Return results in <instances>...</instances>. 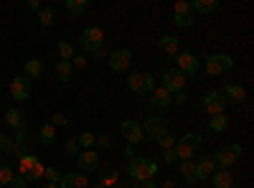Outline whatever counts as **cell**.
<instances>
[{
    "instance_id": "cell-1",
    "label": "cell",
    "mask_w": 254,
    "mask_h": 188,
    "mask_svg": "<svg viewBox=\"0 0 254 188\" xmlns=\"http://www.w3.org/2000/svg\"><path fill=\"white\" fill-rule=\"evenodd\" d=\"M127 176H130L132 181H137V183L153 181V178L158 176V163H155V160H150V158H145V155L132 158V160H130V165H127Z\"/></svg>"
},
{
    "instance_id": "cell-2",
    "label": "cell",
    "mask_w": 254,
    "mask_h": 188,
    "mask_svg": "<svg viewBox=\"0 0 254 188\" xmlns=\"http://www.w3.org/2000/svg\"><path fill=\"white\" fill-rule=\"evenodd\" d=\"M44 171H46V165L41 163L36 155L26 153V155H20L18 158V176L20 178H26V183H36L44 178Z\"/></svg>"
},
{
    "instance_id": "cell-3",
    "label": "cell",
    "mask_w": 254,
    "mask_h": 188,
    "mask_svg": "<svg viewBox=\"0 0 254 188\" xmlns=\"http://www.w3.org/2000/svg\"><path fill=\"white\" fill-rule=\"evenodd\" d=\"M203 69H206L208 76H221V74L234 69V59L229 54H208L203 59Z\"/></svg>"
},
{
    "instance_id": "cell-4",
    "label": "cell",
    "mask_w": 254,
    "mask_h": 188,
    "mask_svg": "<svg viewBox=\"0 0 254 188\" xmlns=\"http://www.w3.org/2000/svg\"><path fill=\"white\" fill-rule=\"evenodd\" d=\"M127 89L135 94H147L155 89V76L150 71H132L127 76Z\"/></svg>"
},
{
    "instance_id": "cell-5",
    "label": "cell",
    "mask_w": 254,
    "mask_h": 188,
    "mask_svg": "<svg viewBox=\"0 0 254 188\" xmlns=\"http://www.w3.org/2000/svg\"><path fill=\"white\" fill-rule=\"evenodd\" d=\"M79 46H81L84 51L97 54V51L104 46V33H102V28H99V26H89V28H84V33L79 36Z\"/></svg>"
},
{
    "instance_id": "cell-6",
    "label": "cell",
    "mask_w": 254,
    "mask_h": 188,
    "mask_svg": "<svg viewBox=\"0 0 254 188\" xmlns=\"http://www.w3.org/2000/svg\"><path fill=\"white\" fill-rule=\"evenodd\" d=\"M163 89L171 92V97L178 92H186V76L178 69H165L163 71Z\"/></svg>"
},
{
    "instance_id": "cell-7",
    "label": "cell",
    "mask_w": 254,
    "mask_h": 188,
    "mask_svg": "<svg viewBox=\"0 0 254 188\" xmlns=\"http://www.w3.org/2000/svg\"><path fill=\"white\" fill-rule=\"evenodd\" d=\"M201 107L214 117V115H224V110H226V99H224V94L219 92V89H211L203 99H201Z\"/></svg>"
},
{
    "instance_id": "cell-8",
    "label": "cell",
    "mask_w": 254,
    "mask_h": 188,
    "mask_svg": "<svg viewBox=\"0 0 254 188\" xmlns=\"http://www.w3.org/2000/svg\"><path fill=\"white\" fill-rule=\"evenodd\" d=\"M176 69L183 74V76H193V74H198V59H196V54H190V51H181L176 59Z\"/></svg>"
},
{
    "instance_id": "cell-9",
    "label": "cell",
    "mask_w": 254,
    "mask_h": 188,
    "mask_svg": "<svg viewBox=\"0 0 254 188\" xmlns=\"http://www.w3.org/2000/svg\"><path fill=\"white\" fill-rule=\"evenodd\" d=\"M132 64V51L130 49H117L110 54V69L112 71H127Z\"/></svg>"
},
{
    "instance_id": "cell-10",
    "label": "cell",
    "mask_w": 254,
    "mask_h": 188,
    "mask_svg": "<svg viewBox=\"0 0 254 188\" xmlns=\"http://www.w3.org/2000/svg\"><path fill=\"white\" fill-rule=\"evenodd\" d=\"M168 122L165 117H158V115H153V117H147L140 127H142V132L145 135H150V137H158V135H163V132H168Z\"/></svg>"
},
{
    "instance_id": "cell-11",
    "label": "cell",
    "mask_w": 254,
    "mask_h": 188,
    "mask_svg": "<svg viewBox=\"0 0 254 188\" xmlns=\"http://www.w3.org/2000/svg\"><path fill=\"white\" fill-rule=\"evenodd\" d=\"M120 132H122V137L127 140V145H137V142L145 140L142 127H140L137 122H132V120H125V122H122V127H120Z\"/></svg>"
},
{
    "instance_id": "cell-12",
    "label": "cell",
    "mask_w": 254,
    "mask_h": 188,
    "mask_svg": "<svg viewBox=\"0 0 254 188\" xmlns=\"http://www.w3.org/2000/svg\"><path fill=\"white\" fill-rule=\"evenodd\" d=\"M10 94H13V99H15V102L28 99V94H31V81H28L23 74L15 76V79L10 81Z\"/></svg>"
},
{
    "instance_id": "cell-13",
    "label": "cell",
    "mask_w": 254,
    "mask_h": 188,
    "mask_svg": "<svg viewBox=\"0 0 254 188\" xmlns=\"http://www.w3.org/2000/svg\"><path fill=\"white\" fill-rule=\"evenodd\" d=\"M216 171V163L211 155H201L198 163H196V181H208L211 176H214Z\"/></svg>"
},
{
    "instance_id": "cell-14",
    "label": "cell",
    "mask_w": 254,
    "mask_h": 188,
    "mask_svg": "<svg viewBox=\"0 0 254 188\" xmlns=\"http://www.w3.org/2000/svg\"><path fill=\"white\" fill-rule=\"evenodd\" d=\"M211 158H214V163L219 165V168H224V171H229L234 163H239V158H237L234 153H231V150L226 148V145H224V148H219V150H216L214 155H211Z\"/></svg>"
},
{
    "instance_id": "cell-15",
    "label": "cell",
    "mask_w": 254,
    "mask_h": 188,
    "mask_svg": "<svg viewBox=\"0 0 254 188\" xmlns=\"http://www.w3.org/2000/svg\"><path fill=\"white\" fill-rule=\"evenodd\" d=\"M76 163H79V168L81 171H97L99 168V155L94 153V150H81L79 155H76Z\"/></svg>"
},
{
    "instance_id": "cell-16",
    "label": "cell",
    "mask_w": 254,
    "mask_h": 188,
    "mask_svg": "<svg viewBox=\"0 0 254 188\" xmlns=\"http://www.w3.org/2000/svg\"><path fill=\"white\" fill-rule=\"evenodd\" d=\"M87 186H89V181L84 173H66L59 181V188H87Z\"/></svg>"
},
{
    "instance_id": "cell-17",
    "label": "cell",
    "mask_w": 254,
    "mask_h": 188,
    "mask_svg": "<svg viewBox=\"0 0 254 188\" xmlns=\"http://www.w3.org/2000/svg\"><path fill=\"white\" fill-rule=\"evenodd\" d=\"M150 104L158 107V110H165V107H171V104H173V97H171V92H165L163 87H155L150 92Z\"/></svg>"
},
{
    "instance_id": "cell-18",
    "label": "cell",
    "mask_w": 254,
    "mask_h": 188,
    "mask_svg": "<svg viewBox=\"0 0 254 188\" xmlns=\"http://www.w3.org/2000/svg\"><path fill=\"white\" fill-rule=\"evenodd\" d=\"M208 181L214 183V188H237V183H234V176H231L229 171H224V168L214 171V176H211Z\"/></svg>"
},
{
    "instance_id": "cell-19",
    "label": "cell",
    "mask_w": 254,
    "mask_h": 188,
    "mask_svg": "<svg viewBox=\"0 0 254 188\" xmlns=\"http://www.w3.org/2000/svg\"><path fill=\"white\" fill-rule=\"evenodd\" d=\"M158 46H160L168 56H171V59H176V56L181 54V41H178L176 36H160Z\"/></svg>"
},
{
    "instance_id": "cell-20",
    "label": "cell",
    "mask_w": 254,
    "mask_h": 188,
    "mask_svg": "<svg viewBox=\"0 0 254 188\" xmlns=\"http://www.w3.org/2000/svg\"><path fill=\"white\" fill-rule=\"evenodd\" d=\"M190 10H193L196 15H211V13H216L219 10V0H193L190 3Z\"/></svg>"
},
{
    "instance_id": "cell-21",
    "label": "cell",
    "mask_w": 254,
    "mask_h": 188,
    "mask_svg": "<svg viewBox=\"0 0 254 188\" xmlns=\"http://www.w3.org/2000/svg\"><path fill=\"white\" fill-rule=\"evenodd\" d=\"M221 94H224L226 104H229V102L239 104V102H244V97H247V92H244V87H242V84H226Z\"/></svg>"
},
{
    "instance_id": "cell-22",
    "label": "cell",
    "mask_w": 254,
    "mask_h": 188,
    "mask_svg": "<svg viewBox=\"0 0 254 188\" xmlns=\"http://www.w3.org/2000/svg\"><path fill=\"white\" fill-rule=\"evenodd\" d=\"M54 74H56V79L61 81V84H66V81H71V74H74V69H71V61H56L54 64Z\"/></svg>"
},
{
    "instance_id": "cell-23",
    "label": "cell",
    "mask_w": 254,
    "mask_h": 188,
    "mask_svg": "<svg viewBox=\"0 0 254 188\" xmlns=\"http://www.w3.org/2000/svg\"><path fill=\"white\" fill-rule=\"evenodd\" d=\"M178 173L183 176V181H186L188 186H190V183H196V160H181Z\"/></svg>"
},
{
    "instance_id": "cell-24",
    "label": "cell",
    "mask_w": 254,
    "mask_h": 188,
    "mask_svg": "<svg viewBox=\"0 0 254 188\" xmlns=\"http://www.w3.org/2000/svg\"><path fill=\"white\" fill-rule=\"evenodd\" d=\"M41 74H44V64H41L38 59H31V61H26V71H23V76H26L28 81H36V79H41Z\"/></svg>"
},
{
    "instance_id": "cell-25",
    "label": "cell",
    "mask_w": 254,
    "mask_h": 188,
    "mask_svg": "<svg viewBox=\"0 0 254 188\" xmlns=\"http://www.w3.org/2000/svg\"><path fill=\"white\" fill-rule=\"evenodd\" d=\"M173 150H176V158H178V160H196V150L190 148V145L181 142V140H176Z\"/></svg>"
},
{
    "instance_id": "cell-26",
    "label": "cell",
    "mask_w": 254,
    "mask_h": 188,
    "mask_svg": "<svg viewBox=\"0 0 254 188\" xmlns=\"http://www.w3.org/2000/svg\"><path fill=\"white\" fill-rule=\"evenodd\" d=\"M56 140V127H54V125L49 122V125H44V127H41L38 130V142L41 145H46V148H49V145Z\"/></svg>"
},
{
    "instance_id": "cell-27",
    "label": "cell",
    "mask_w": 254,
    "mask_h": 188,
    "mask_svg": "<svg viewBox=\"0 0 254 188\" xmlns=\"http://www.w3.org/2000/svg\"><path fill=\"white\" fill-rule=\"evenodd\" d=\"M5 122L10 125V127H15V130H23V112H20V110H8L5 112Z\"/></svg>"
},
{
    "instance_id": "cell-28",
    "label": "cell",
    "mask_w": 254,
    "mask_h": 188,
    "mask_svg": "<svg viewBox=\"0 0 254 188\" xmlns=\"http://www.w3.org/2000/svg\"><path fill=\"white\" fill-rule=\"evenodd\" d=\"M66 10L71 15H81V13L89 10V3H87V0H66Z\"/></svg>"
},
{
    "instance_id": "cell-29",
    "label": "cell",
    "mask_w": 254,
    "mask_h": 188,
    "mask_svg": "<svg viewBox=\"0 0 254 188\" xmlns=\"http://www.w3.org/2000/svg\"><path fill=\"white\" fill-rule=\"evenodd\" d=\"M208 127L214 130V132H226L229 117H226V115H214V117H211V122H208Z\"/></svg>"
},
{
    "instance_id": "cell-30",
    "label": "cell",
    "mask_w": 254,
    "mask_h": 188,
    "mask_svg": "<svg viewBox=\"0 0 254 188\" xmlns=\"http://www.w3.org/2000/svg\"><path fill=\"white\" fill-rule=\"evenodd\" d=\"M56 49H59V56H61V61H71V59L76 56V51H74V46L69 44V41H59V44H56Z\"/></svg>"
},
{
    "instance_id": "cell-31",
    "label": "cell",
    "mask_w": 254,
    "mask_h": 188,
    "mask_svg": "<svg viewBox=\"0 0 254 188\" xmlns=\"http://www.w3.org/2000/svg\"><path fill=\"white\" fill-rule=\"evenodd\" d=\"M38 20H41V26H51L54 20H56V8H51V5L41 8L38 10Z\"/></svg>"
},
{
    "instance_id": "cell-32",
    "label": "cell",
    "mask_w": 254,
    "mask_h": 188,
    "mask_svg": "<svg viewBox=\"0 0 254 188\" xmlns=\"http://www.w3.org/2000/svg\"><path fill=\"white\" fill-rule=\"evenodd\" d=\"M97 183H102L104 188H115V186L120 183V176H117V171H104Z\"/></svg>"
},
{
    "instance_id": "cell-33",
    "label": "cell",
    "mask_w": 254,
    "mask_h": 188,
    "mask_svg": "<svg viewBox=\"0 0 254 188\" xmlns=\"http://www.w3.org/2000/svg\"><path fill=\"white\" fill-rule=\"evenodd\" d=\"M13 178H15V173H13L10 165H8V163H0V188H3V186H10Z\"/></svg>"
},
{
    "instance_id": "cell-34",
    "label": "cell",
    "mask_w": 254,
    "mask_h": 188,
    "mask_svg": "<svg viewBox=\"0 0 254 188\" xmlns=\"http://www.w3.org/2000/svg\"><path fill=\"white\" fill-rule=\"evenodd\" d=\"M181 142H186V145H190V148H193L196 153H198V148L203 145V137L198 135V132H186L183 137H181Z\"/></svg>"
},
{
    "instance_id": "cell-35",
    "label": "cell",
    "mask_w": 254,
    "mask_h": 188,
    "mask_svg": "<svg viewBox=\"0 0 254 188\" xmlns=\"http://www.w3.org/2000/svg\"><path fill=\"white\" fill-rule=\"evenodd\" d=\"M173 23L178 28H190L196 23V13H186V15H173Z\"/></svg>"
},
{
    "instance_id": "cell-36",
    "label": "cell",
    "mask_w": 254,
    "mask_h": 188,
    "mask_svg": "<svg viewBox=\"0 0 254 188\" xmlns=\"http://www.w3.org/2000/svg\"><path fill=\"white\" fill-rule=\"evenodd\" d=\"M76 142H79V148H84V150H92L94 145H97V137H94L92 132H81V135H76Z\"/></svg>"
},
{
    "instance_id": "cell-37",
    "label": "cell",
    "mask_w": 254,
    "mask_h": 188,
    "mask_svg": "<svg viewBox=\"0 0 254 188\" xmlns=\"http://www.w3.org/2000/svg\"><path fill=\"white\" fill-rule=\"evenodd\" d=\"M155 142L160 145L163 150H171L173 145H176V137H173L171 132H163V135H158V137H155Z\"/></svg>"
},
{
    "instance_id": "cell-38",
    "label": "cell",
    "mask_w": 254,
    "mask_h": 188,
    "mask_svg": "<svg viewBox=\"0 0 254 188\" xmlns=\"http://www.w3.org/2000/svg\"><path fill=\"white\" fill-rule=\"evenodd\" d=\"M51 125H54V127H66V125H69V117L61 115V112H54V115H51Z\"/></svg>"
},
{
    "instance_id": "cell-39",
    "label": "cell",
    "mask_w": 254,
    "mask_h": 188,
    "mask_svg": "<svg viewBox=\"0 0 254 188\" xmlns=\"http://www.w3.org/2000/svg\"><path fill=\"white\" fill-rule=\"evenodd\" d=\"M64 150H66V155H71V158H74V155H79V153H81V148H79L76 137H71V140L66 142V148H64Z\"/></svg>"
},
{
    "instance_id": "cell-40",
    "label": "cell",
    "mask_w": 254,
    "mask_h": 188,
    "mask_svg": "<svg viewBox=\"0 0 254 188\" xmlns=\"http://www.w3.org/2000/svg\"><path fill=\"white\" fill-rule=\"evenodd\" d=\"M44 178H46V183H59L61 181V173L56 168H46L44 171Z\"/></svg>"
},
{
    "instance_id": "cell-41",
    "label": "cell",
    "mask_w": 254,
    "mask_h": 188,
    "mask_svg": "<svg viewBox=\"0 0 254 188\" xmlns=\"http://www.w3.org/2000/svg\"><path fill=\"white\" fill-rule=\"evenodd\" d=\"M173 13H176V15H186V13H193V10H190V3H186V0H178L176 8H173Z\"/></svg>"
},
{
    "instance_id": "cell-42",
    "label": "cell",
    "mask_w": 254,
    "mask_h": 188,
    "mask_svg": "<svg viewBox=\"0 0 254 188\" xmlns=\"http://www.w3.org/2000/svg\"><path fill=\"white\" fill-rule=\"evenodd\" d=\"M160 163H165V165H176L178 163V158H176V150L171 148V150H163V160Z\"/></svg>"
},
{
    "instance_id": "cell-43",
    "label": "cell",
    "mask_w": 254,
    "mask_h": 188,
    "mask_svg": "<svg viewBox=\"0 0 254 188\" xmlns=\"http://www.w3.org/2000/svg\"><path fill=\"white\" fill-rule=\"evenodd\" d=\"M84 66H87V56L76 54V56L71 59V69H84Z\"/></svg>"
},
{
    "instance_id": "cell-44",
    "label": "cell",
    "mask_w": 254,
    "mask_h": 188,
    "mask_svg": "<svg viewBox=\"0 0 254 188\" xmlns=\"http://www.w3.org/2000/svg\"><path fill=\"white\" fill-rule=\"evenodd\" d=\"M28 183H26V178H20V176H15L13 178V183H10V188H26Z\"/></svg>"
},
{
    "instance_id": "cell-45",
    "label": "cell",
    "mask_w": 254,
    "mask_h": 188,
    "mask_svg": "<svg viewBox=\"0 0 254 188\" xmlns=\"http://www.w3.org/2000/svg\"><path fill=\"white\" fill-rule=\"evenodd\" d=\"M97 148L107 150V148H110V137H104V135H102V137H97Z\"/></svg>"
},
{
    "instance_id": "cell-46",
    "label": "cell",
    "mask_w": 254,
    "mask_h": 188,
    "mask_svg": "<svg viewBox=\"0 0 254 188\" xmlns=\"http://www.w3.org/2000/svg\"><path fill=\"white\" fill-rule=\"evenodd\" d=\"M226 148H229V150H231V153H234V155H237V158H239V155H242V145H239V142H231V145H226Z\"/></svg>"
},
{
    "instance_id": "cell-47",
    "label": "cell",
    "mask_w": 254,
    "mask_h": 188,
    "mask_svg": "<svg viewBox=\"0 0 254 188\" xmlns=\"http://www.w3.org/2000/svg\"><path fill=\"white\" fill-rule=\"evenodd\" d=\"M26 8H28V10H41V3H38V0H28Z\"/></svg>"
},
{
    "instance_id": "cell-48",
    "label": "cell",
    "mask_w": 254,
    "mask_h": 188,
    "mask_svg": "<svg viewBox=\"0 0 254 188\" xmlns=\"http://www.w3.org/2000/svg\"><path fill=\"white\" fill-rule=\"evenodd\" d=\"M173 102H176V104H183V102H186V92H178V94H173Z\"/></svg>"
},
{
    "instance_id": "cell-49",
    "label": "cell",
    "mask_w": 254,
    "mask_h": 188,
    "mask_svg": "<svg viewBox=\"0 0 254 188\" xmlns=\"http://www.w3.org/2000/svg\"><path fill=\"white\" fill-rule=\"evenodd\" d=\"M125 158H130V160L135 158V150H132V145H127V148H125Z\"/></svg>"
},
{
    "instance_id": "cell-50",
    "label": "cell",
    "mask_w": 254,
    "mask_h": 188,
    "mask_svg": "<svg viewBox=\"0 0 254 188\" xmlns=\"http://www.w3.org/2000/svg\"><path fill=\"white\" fill-rule=\"evenodd\" d=\"M163 188H176V181H173V178H165V181H163Z\"/></svg>"
},
{
    "instance_id": "cell-51",
    "label": "cell",
    "mask_w": 254,
    "mask_h": 188,
    "mask_svg": "<svg viewBox=\"0 0 254 188\" xmlns=\"http://www.w3.org/2000/svg\"><path fill=\"white\" fill-rule=\"evenodd\" d=\"M140 188H158L153 181H145V183H140Z\"/></svg>"
},
{
    "instance_id": "cell-52",
    "label": "cell",
    "mask_w": 254,
    "mask_h": 188,
    "mask_svg": "<svg viewBox=\"0 0 254 188\" xmlns=\"http://www.w3.org/2000/svg\"><path fill=\"white\" fill-rule=\"evenodd\" d=\"M44 188H59V183H44Z\"/></svg>"
},
{
    "instance_id": "cell-53",
    "label": "cell",
    "mask_w": 254,
    "mask_h": 188,
    "mask_svg": "<svg viewBox=\"0 0 254 188\" xmlns=\"http://www.w3.org/2000/svg\"><path fill=\"white\" fill-rule=\"evenodd\" d=\"M92 188H104V186H102V183H94V186H92Z\"/></svg>"
},
{
    "instance_id": "cell-54",
    "label": "cell",
    "mask_w": 254,
    "mask_h": 188,
    "mask_svg": "<svg viewBox=\"0 0 254 188\" xmlns=\"http://www.w3.org/2000/svg\"><path fill=\"white\" fill-rule=\"evenodd\" d=\"M115 188H122V186H115Z\"/></svg>"
}]
</instances>
